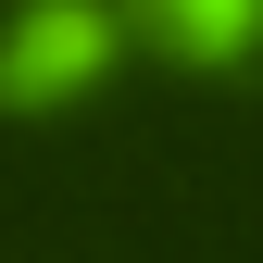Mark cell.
Returning a JSON list of instances; mask_svg holds the SVG:
<instances>
[{"label":"cell","instance_id":"obj_1","mask_svg":"<svg viewBox=\"0 0 263 263\" xmlns=\"http://www.w3.org/2000/svg\"><path fill=\"white\" fill-rule=\"evenodd\" d=\"M125 50V13L113 0H25L0 25V113H50V101H88Z\"/></svg>","mask_w":263,"mask_h":263},{"label":"cell","instance_id":"obj_2","mask_svg":"<svg viewBox=\"0 0 263 263\" xmlns=\"http://www.w3.org/2000/svg\"><path fill=\"white\" fill-rule=\"evenodd\" d=\"M138 13L176 63H213V76H251V50H263V0H138Z\"/></svg>","mask_w":263,"mask_h":263}]
</instances>
